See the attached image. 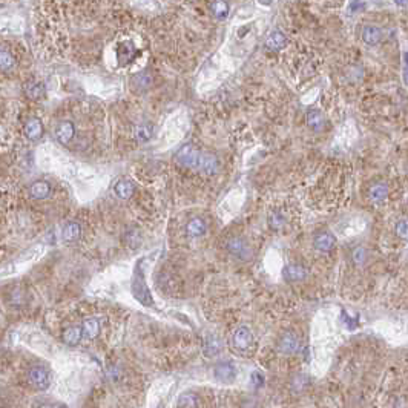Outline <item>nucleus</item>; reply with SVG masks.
<instances>
[{"label":"nucleus","mask_w":408,"mask_h":408,"mask_svg":"<svg viewBox=\"0 0 408 408\" xmlns=\"http://www.w3.org/2000/svg\"><path fill=\"white\" fill-rule=\"evenodd\" d=\"M394 2H396L399 7H406V5H408V0H394Z\"/></svg>","instance_id":"obj_37"},{"label":"nucleus","mask_w":408,"mask_h":408,"mask_svg":"<svg viewBox=\"0 0 408 408\" xmlns=\"http://www.w3.org/2000/svg\"><path fill=\"white\" fill-rule=\"evenodd\" d=\"M368 197L373 203H382L387 200L388 197V186L384 184V183H377V184H373L368 191Z\"/></svg>","instance_id":"obj_21"},{"label":"nucleus","mask_w":408,"mask_h":408,"mask_svg":"<svg viewBox=\"0 0 408 408\" xmlns=\"http://www.w3.org/2000/svg\"><path fill=\"white\" fill-rule=\"evenodd\" d=\"M54 135H56V139H57L59 143L68 145L74 139V135H75V126L71 121H60L56 126Z\"/></svg>","instance_id":"obj_7"},{"label":"nucleus","mask_w":408,"mask_h":408,"mask_svg":"<svg viewBox=\"0 0 408 408\" xmlns=\"http://www.w3.org/2000/svg\"><path fill=\"white\" fill-rule=\"evenodd\" d=\"M298 347H300V341H298L296 335L292 333V332L283 335L281 339H280V342H278V350L281 353H286V355L295 353L298 350Z\"/></svg>","instance_id":"obj_10"},{"label":"nucleus","mask_w":408,"mask_h":408,"mask_svg":"<svg viewBox=\"0 0 408 408\" xmlns=\"http://www.w3.org/2000/svg\"><path fill=\"white\" fill-rule=\"evenodd\" d=\"M250 382H252L253 387H262L264 382H265V379H264V376H262L259 371H252V374H250Z\"/></svg>","instance_id":"obj_34"},{"label":"nucleus","mask_w":408,"mask_h":408,"mask_svg":"<svg viewBox=\"0 0 408 408\" xmlns=\"http://www.w3.org/2000/svg\"><path fill=\"white\" fill-rule=\"evenodd\" d=\"M405 81H406V83H408V72H406V74H405Z\"/></svg>","instance_id":"obj_39"},{"label":"nucleus","mask_w":408,"mask_h":408,"mask_svg":"<svg viewBox=\"0 0 408 408\" xmlns=\"http://www.w3.org/2000/svg\"><path fill=\"white\" fill-rule=\"evenodd\" d=\"M405 62H406V66H408V52L405 54Z\"/></svg>","instance_id":"obj_38"},{"label":"nucleus","mask_w":408,"mask_h":408,"mask_svg":"<svg viewBox=\"0 0 408 408\" xmlns=\"http://www.w3.org/2000/svg\"><path fill=\"white\" fill-rule=\"evenodd\" d=\"M25 135L30 140H39L43 135V124L39 118H30L25 124Z\"/></svg>","instance_id":"obj_15"},{"label":"nucleus","mask_w":408,"mask_h":408,"mask_svg":"<svg viewBox=\"0 0 408 408\" xmlns=\"http://www.w3.org/2000/svg\"><path fill=\"white\" fill-rule=\"evenodd\" d=\"M287 45V37L281 31H274L265 40V46L270 51H281Z\"/></svg>","instance_id":"obj_12"},{"label":"nucleus","mask_w":408,"mask_h":408,"mask_svg":"<svg viewBox=\"0 0 408 408\" xmlns=\"http://www.w3.org/2000/svg\"><path fill=\"white\" fill-rule=\"evenodd\" d=\"M367 259V250L364 247H358L353 250V261L356 264H364Z\"/></svg>","instance_id":"obj_32"},{"label":"nucleus","mask_w":408,"mask_h":408,"mask_svg":"<svg viewBox=\"0 0 408 408\" xmlns=\"http://www.w3.org/2000/svg\"><path fill=\"white\" fill-rule=\"evenodd\" d=\"M313 246L318 252L327 253L335 247V236L330 232H319L313 239Z\"/></svg>","instance_id":"obj_9"},{"label":"nucleus","mask_w":408,"mask_h":408,"mask_svg":"<svg viewBox=\"0 0 408 408\" xmlns=\"http://www.w3.org/2000/svg\"><path fill=\"white\" fill-rule=\"evenodd\" d=\"M83 333H85V332H83V327H77V325L69 327V329H66V330L63 332V341H65L66 345L74 347V345H77V344L81 341Z\"/></svg>","instance_id":"obj_20"},{"label":"nucleus","mask_w":408,"mask_h":408,"mask_svg":"<svg viewBox=\"0 0 408 408\" xmlns=\"http://www.w3.org/2000/svg\"><path fill=\"white\" fill-rule=\"evenodd\" d=\"M197 171L203 172V174L207 175V177L215 175V174H218V171H220V161H218V158H216L213 154L201 152V157H200Z\"/></svg>","instance_id":"obj_5"},{"label":"nucleus","mask_w":408,"mask_h":408,"mask_svg":"<svg viewBox=\"0 0 408 408\" xmlns=\"http://www.w3.org/2000/svg\"><path fill=\"white\" fill-rule=\"evenodd\" d=\"M252 332L247 327H239L235 333H233V345L238 350H247L252 344Z\"/></svg>","instance_id":"obj_11"},{"label":"nucleus","mask_w":408,"mask_h":408,"mask_svg":"<svg viewBox=\"0 0 408 408\" xmlns=\"http://www.w3.org/2000/svg\"><path fill=\"white\" fill-rule=\"evenodd\" d=\"M62 235H63V239H65V241H75V239H78L80 235H81V227H80L78 223L71 221V223H68V224L63 227Z\"/></svg>","instance_id":"obj_22"},{"label":"nucleus","mask_w":408,"mask_h":408,"mask_svg":"<svg viewBox=\"0 0 408 408\" xmlns=\"http://www.w3.org/2000/svg\"><path fill=\"white\" fill-rule=\"evenodd\" d=\"M307 124L313 132H321L325 127V117L318 109H310L307 112Z\"/></svg>","instance_id":"obj_13"},{"label":"nucleus","mask_w":408,"mask_h":408,"mask_svg":"<svg viewBox=\"0 0 408 408\" xmlns=\"http://www.w3.org/2000/svg\"><path fill=\"white\" fill-rule=\"evenodd\" d=\"M135 239L142 241V238H140V235H139V230H137V229H129L127 233H126V241L129 242L130 247H137V244L133 242Z\"/></svg>","instance_id":"obj_33"},{"label":"nucleus","mask_w":408,"mask_h":408,"mask_svg":"<svg viewBox=\"0 0 408 408\" xmlns=\"http://www.w3.org/2000/svg\"><path fill=\"white\" fill-rule=\"evenodd\" d=\"M221 348H223L221 339H218L216 336H209L206 341V345H204V355L209 358H213L221 351Z\"/></svg>","instance_id":"obj_24"},{"label":"nucleus","mask_w":408,"mask_h":408,"mask_svg":"<svg viewBox=\"0 0 408 408\" xmlns=\"http://www.w3.org/2000/svg\"><path fill=\"white\" fill-rule=\"evenodd\" d=\"M201 152L192 146V145H184L178 149V152L175 154V161L180 166L184 168H191V169H197L198 168V161H200Z\"/></svg>","instance_id":"obj_2"},{"label":"nucleus","mask_w":408,"mask_h":408,"mask_svg":"<svg viewBox=\"0 0 408 408\" xmlns=\"http://www.w3.org/2000/svg\"><path fill=\"white\" fill-rule=\"evenodd\" d=\"M28 380L30 384L37 388V390H46L51 384V377H49V371L42 367V365H36L33 368H30L28 371Z\"/></svg>","instance_id":"obj_4"},{"label":"nucleus","mask_w":408,"mask_h":408,"mask_svg":"<svg viewBox=\"0 0 408 408\" xmlns=\"http://www.w3.org/2000/svg\"><path fill=\"white\" fill-rule=\"evenodd\" d=\"M396 233H397L399 238L408 241V221L406 220L397 221V224H396Z\"/></svg>","instance_id":"obj_31"},{"label":"nucleus","mask_w":408,"mask_h":408,"mask_svg":"<svg viewBox=\"0 0 408 408\" xmlns=\"http://www.w3.org/2000/svg\"><path fill=\"white\" fill-rule=\"evenodd\" d=\"M226 250L232 256H235V258H238L241 261H249L252 258V249H250V246L247 244V241H244L239 236L229 238L227 242H226Z\"/></svg>","instance_id":"obj_3"},{"label":"nucleus","mask_w":408,"mask_h":408,"mask_svg":"<svg viewBox=\"0 0 408 408\" xmlns=\"http://www.w3.org/2000/svg\"><path fill=\"white\" fill-rule=\"evenodd\" d=\"M133 191H135V186L129 180H120L114 186V192L120 200H129L133 195Z\"/></svg>","instance_id":"obj_18"},{"label":"nucleus","mask_w":408,"mask_h":408,"mask_svg":"<svg viewBox=\"0 0 408 408\" xmlns=\"http://www.w3.org/2000/svg\"><path fill=\"white\" fill-rule=\"evenodd\" d=\"M362 40L370 46L377 45L382 40V30L377 26H373V25H367L362 30Z\"/></svg>","instance_id":"obj_17"},{"label":"nucleus","mask_w":408,"mask_h":408,"mask_svg":"<svg viewBox=\"0 0 408 408\" xmlns=\"http://www.w3.org/2000/svg\"><path fill=\"white\" fill-rule=\"evenodd\" d=\"M307 385V377L304 376V374H298L295 379H293V390H296V391H300V390H303L304 387Z\"/></svg>","instance_id":"obj_35"},{"label":"nucleus","mask_w":408,"mask_h":408,"mask_svg":"<svg viewBox=\"0 0 408 408\" xmlns=\"http://www.w3.org/2000/svg\"><path fill=\"white\" fill-rule=\"evenodd\" d=\"M283 275L286 278V281L289 283H298V281H304L309 275L307 268H304L303 265H298V264H289L284 267L283 270Z\"/></svg>","instance_id":"obj_8"},{"label":"nucleus","mask_w":408,"mask_h":408,"mask_svg":"<svg viewBox=\"0 0 408 408\" xmlns=\"http://www.w3.org/2000/svg\"><path fill=\"white\" fill-rule=\"evenodd\" d=\"M198 405V399H197V394L187 391V393H183L178 399V406H197Z\"/></svg>","instance_id":"obj_29"},{"label":"nucleus","mask_w":408,"mask_h":408,"mask_svg":"<svg viewBox=\"0 0 408 408\" xmlns=\"http://www.w3.org/2000/svg\"><path fill=\"white\" fill-rule=\"evenodd\" d=\"M25 92L31 100H39L45 95V85L40 81H31L25 86Z\"/></svg>","instance_id":"obj_25"},{"label":"nucleus","mask_w":408,"mask_h":408,"mask_svg":"<svg viewBox=\"0 0 408 408\" xmlns=\"http://www.w3.org/2000/svg\"><path fill=\"white\" fill-rule=\"evenodd\" d=\"M207 230V226H206V221L200 216L197 218H192L187 224H186V233L191 236V238H200L206 233Z\"/></svg>","instance_id":"obj_14"},{"label":"nucleus","mask_w":408,"mask_h":408,"mask_svg":"<svg viewBox=\"0 0 408 408\" xmlns=\"http://www.w3.org/2000/svg\"><path fill=\"white\" fill-rule=\"evenodd\" d=\"M0 66H2V71H5V72L14 69V66H16V59L7 49H4L2 54H0Z\"/></svg>","instance_id":"obj_28"},{"label":"nucleus","mask_w":408,"mask_h":408,"mask_svg":"<svg viewBox=\"0 0 408 408\" xmlns=\"http://www.w3.org/2000/svg\"><path fill=\"white\" fill-rule=\"evenodd\" d=\"M267 223L271 229H281L284 226V218L281 213L278 212H274V213H270L268 218H267Z\"/></svg>","instance_id":"obj_30"},{"label":"nucleus","mask_w":408,"mask_h":408,"mask_svg":"<svg viewBox=\"0 0 408 408\" xmlns=\"http://www.w3.org/2000/svg\"><path fill=\"white\" fill-rule=\"evenodd\" d=\"M83 332H85V335L89 339L97 338L98 333H100V322H98V319L97 318H88V319H85V322H83Z\"/></svg>","instance_id":"obj_26"},{"label":"nucleus","mask_w":408,"mask_h":408,"mask_svg":"<svg viewBox=\"0 0 408 408\" xmlns=\"http://www.w3.org/2000/svg\"><path fill=\"white\" fill-rule=\"evenodd\" d=\"M135 52H137V49H135L133 43L130 42H123L118 48V62L120 65H127L132 62V59L135 57Z\"/></svg>","instance_id":"obj_19"},{"label":"nucleus","mask_w":408,"mask_h":408,"mask_svg":"<svg viewBox=\"0 0 408 408\" xmlns=\"http://www.w3.org/2000/svg\"><path fill=\"white\" fill-rule=\"evenodd\" d=\"M30 194L34 200H45L49 197L51 194V184L48 181H43V180H39L36 183L31 184L30 187Z\"/></svg>","instance_id":"obj_16"},{"label":"nucleus","mask_w":408,"mask_h":408,"mask_svg":"<svg viewBox=\"0 0 408 408\" xmlns=\"http://www.w3.org/2000/svg\"><path fill=\"white\" fill-rule=\"evenodd\" d=\"M365 8V5H364V2H361V0H355V2L350 5V11L351 13H359V11H362Z\"/></svg>","instance_id":"obj_36"},{"label":"nucleus","mask_w":408,"mask_h":408,"mask_svg":"<svg viewBox=\"0 0 408 408\" xmlns=\"http://www.w3.org/2000/svg\"><path fill=\"white\" fill-rule=\"evenodd\" d=\"M210 10L218 20H224L229 16V4L226 2V0H213L212 5H210Z\"/></svg>","instance_id":"obj_23"},{"label":"nucleus","mask_w":408,"mask_h":408,"mask_svg":"<svg viewBox=\"0 0 408 408\" xmlns=\"http://www.w3.org/2000/svg\"><path fill=\"white\" fill-rule=\"evenodd\" d=\"M132 295L135 296L140 304L146 307L154 306V300L151 295V290L148 289V284L145 281V271H143V259H139L133 268V277H132Z\"/></svg>","instance_id":"obj_1"},{"label":"nucleus","mask_w":408,"mask_h":408,"mask_svg":"<svg viewBox=\"0 0 408 408\" xmlns=\"http://www.w3.org/2000/svg\"><path fill=\"white\" fill-rule=\"evenodd\" d=\"M135 135L140 142H149L154 135V126L151 123H142L135 129Z\"/></svg>","instance_id":"obj_27"},{"label":"nucleus","mask_w":408,"mask_h":408,"mask_svg":"<svg viewBox=\"0 0 408 408\" xmlns=\"http://www.w3.org/2000/svg\"><path fill=\"white\" fill-rule=\"evenodd\" d=\"M213 374L216 377V380L223 382V384H230L235 380L236 376V368L232 362H220L215 365L213 368Z\"/></svg>","instance_id":"obj_6"}]
</instances>
